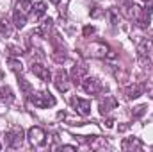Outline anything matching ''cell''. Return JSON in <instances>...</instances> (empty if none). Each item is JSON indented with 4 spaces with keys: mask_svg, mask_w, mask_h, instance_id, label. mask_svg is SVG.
<instances>
[{
    "mask_svg": "<svg viewBox=\"0 0 153 152\" xmlns=\"http://www.w3.org/2000/svg\"><path fill=\"white\" fill-rule=\"evenodd\" d=\"M29 100H30L36 108H41V109H45V108H53V106L57 104L55 97H53L50 91H36V93H30V95H29Z\"/></svg>",
    "mask_w": 153,
    "mask_h": 152,
    "instance_id": "1",
    "label": "cell"
},
{
    "mask_svg": "<svg viewBox=\"0 0 153 152\" xmlns=\"http://www.w3.org/2000/svg\"><path fill=\"white\" fill-rule=\"evenodd\" d=\"M23 143V129L14 125L5 132V147L9 149H20Z\"/></svg>",
    "mask_w": 153,
    "mask_h": 152,
    "instance_id": "2",
    "label": "cell"
},
{
    "mask_svg": "<svg viewBox=\"0 0 153 152\" xmlns=\"http://www.w3.org/2000/svg\"><path fill=\"white\" fill-rule=\"evenodd\" d=\"M27 138H29V141H30L32 147H43L46 143V132L41 127H38V125H34V127L29 129Z\"/></svg>",
    "mask_w": 153,
    "mask_h": 152,
    "instance_id": "3",
    "label": "cell"
},
{
    "mask_svg": "<svg viewBox=\"0 0 153 152\" xmlns=\"http://www.w3.org/2000/svg\"><path fill=\"white\" fill-rule=\"evenodd\" d=\"M89 54L93 56V57H114V52L105 45V43H102V41H98V43H93L91 47H89Z\"/></svg>",
    "mask_w": 153,
    "mask_h": 152,
    "instance_id": "4",
    "label": "cell"
},
{
    "mask_svg": "<svg viewBox=\"0 0 153 152\" xmlns=\"http://www.w3.org/2000/svg\"><path fill=\"white\" fill-rule=\"evenodd\" d=\"M82 90L85 91V93H89V95H98L103 88H102V82L96 79V77H84V81H82Z\"/></svg>",
    "mask_w": 153,
    "mask_h": 152,
    "instance_id": "5",
    "label": "cell"
},
{
    "mask_svg": "<svg viewBox=\"0 0 153 152\" xmlns=\"http://www.w3.org/2000/svg\"><path fill=\"white\" fill-rule=\"evenodd\" d=\"M135 22H137V25L141 27V29H146L148 25H150V22H152V5L148 4L146 7H141V11L137 13V16H135Z\"/></svg>",
    "mask_w": 153,
    "mask_h": 152,
    "instance_id": "6",
    "label": "cell"
},
{
    "mask_svg": "<svg viewBox=\"0 0 153 152\" xmlns=\"http://www.w3.org/2000/svg\"><path fill=\"white\" fill-rule=\"evenodd\" d=\"M71 106H73V109H75L76 113L82 114V116H87V114L91 113V102L85 100V99H80V97L71 99Z\"/></svg>",
    "mask_w": 153,
    "mask_h": 152,
    "instance_id": "7",
    "label": "cell"
},
{
    "mask_svg": "<svg viewBox=\"0 0 153 152\" xmlns=\"http://www.w3.org/2000/svg\"><path fill=\"white\" fill-rule=\"evenodd\" d=\"M30 72L38 77L39 81H45V82H48V81L52 79L48 66H45V65H41V63H32V68H30Z\"/></svg>",
    "mask_w": 153,
    "mask_h": 152,
    "instance_id": "8",
    "label": "cell"
},
{
    "mask_svg": "<svg viewBox=\"0 0 153 152\" xmlns=\"http://www.w3.org/2000/svg\"><path fill=\"white\" fill-rule=\"evenodd\" d=\"M53 82H55V88L59 91H68L70 90V79H68V74L64 70H57Z\"/></svg>",
    "mask_w": 153,
    "mask_h": 152,
    "instance_id": "9",
    "label": "cell"
},
{
    "mask_svg": "<svg viewBox=\"0 0 153 152\" xmlns=\"http://www.w3.org/2000/svg\"><path fill=\"white\" fill-rule=\"evenodd\" d=\"M84 77H87V66L84 63H76L75 66L71 68V81L75 84H82Z\"/></svg>",
    "mask_w": 153,
    "mask_h": 152,
    "instance_id": "10",
    "label": "cell"
},
{
    "mask_svg": "<svg viewBox=\"0 0 153 152\" xmlns=\"http://www.w3.org/2000/svg\"><path fill=\"white\" fill-rule=\"evenodd\" d=\"M121 149L125 152H134V150H143L144 145L139 138H125L121 143Z\"/></svg>",
    "mask_w": 153,
    "mask_h": 152,
    "instance_id": "11",
    "label": "cell"
},
{
    "mask_svg": "<svg viewBox=\"0 0 153 152\" xmlns=\"http://www.w3.org/2000/svg\"><path fill=\"white\" fill-rule=\"evenodd\" d=\"M87 140V145L93 149V150H105V149H109V145H107V141L103 140V138H100V136H85Z\"/></svg>",
    "mask_w": 153,
    "mask_h": 152,
    "instance_id": "12",
    "label": "cell"
},
{
    "mask_svg": "<svg viewBox=\"0 0 153 152\" xmlns=\"http://www.w3.org/2000/svg\"><path fill=\"white\" fill-rule=\"evenodd\" d=\"M116 106H117V100H116L114 97L107 95V97H105L103 100H100V113H102V114L111 113V111L114 109Z\"/></svg>",
    "mask_w": 153,
    "mask_h": 152,
    "instance_id": "13",
    "label": "cell"
},
{
    "mask_svg": "<svg viewBox=\"0 0 153 152\" xmlns=\"http://www.w3.org/2000/svg\"><path fill=\"white\" fill-rule=\"evenodd\" d=\"M143 95V86L141 84H128L125 88V97L128 100H134V99H139Z\"/></svg>",
    "mask_w": 153,
    "mask_h": 152,
    "instance_id": "14",
    "label": "cell"
},
{
    "mask_svg": "<svg viewBox=\"0 0 153 152\" xmlns=\"http://www.w3.org/2000/svg\"><path fill=\"white\" fill-rule=\"evenodd\" d=\"M13 23H14V27H16V29H23V27H25V23H27V14H25V13H22L20 9H16V11L13 13Z\"/></svg>",
    "mask_w": 153,
    "mask_h": 152,
    "instance_id": "15",
    "label": "cell"
},
{
    "mask_svg": "<svg viewBox=\"0 0 153 152\" xmlns=\"http://www.w3.org/2000/svg\"><path fill=\"white\" fill-rule=\"evenodd\" d=\"M0 100L2 102H7L11 104L14 100V95H13V90L9 86H0Z\"/></svg>",
    "mask_w": 153,
    "mask_h": 152,
    "instance_id": "16",
    "label": "cell"
},
{
    "mask_svg": "<svg viewBox=\"0 0 153 152\" xmlns=\"http://www.w3.org/2000/svg\"><path fill=\"white\" fill-rule=\"evenodd\" d=\"M45 13H46V4L45 2H36L32 5V16H34V20H39Z\"/></svg>",
    "mask_w": 153,
    "mask_h": 152,
    "instance_id": "17",
    "label": "cell"
},
{
    "mask_svg": "<svg viewBox=\"0 0 153 152\" xmlns=\"http://www.w3.org/2000/svg\"><path fill=\"white\" fill-rule=\"evenodd\" d=\"M18 84H20V90H22V93H23L25 97H29V95L32 93V86H30V82H29L27 79H23L22 74L18 75Z\"/></svg>",
    "mask_w": 153,
    "mask_h": 152,
    "instance_id": "18",
    "label": "cell"
},
{
    "mask_svg": "<svg viewBox=\"0 0 153 152\" xmlns=\"http://www.w3.org/2000/svg\"><path fill=\"white\" fill-rule=\"evenodd\" d=\"M16 9H20L22 13L29 14V13L32 11V0H18V4H16Z\"/></svg>",
    "mask_w": 153,
    "mask_h": 152,
    "instance_id": "19",
    "label": "cell"
},
{
    "mask_svg": "<svg viewBox=\"0 0 153 152\" xmlns=\"http://www.w3.org/2000/svg\"><path fill=\"white\" fill-rule=\"evenodd\" d=\"M7 65H9V68H11V70H13L14 74H18V75H20V74L23 72V65H22V63H20L18 59H14V57H11V59L7 61Z\"/></svg>",
    "mask_w": 153,
    "mask_h": 152,
    "instance_id": "20",
    "label": "cell"
},
{
    "mask_svg": "<svg viewBox=\"0 0 153 152\" xmlns=\"http://www.w3.org/2000/svg\"><path fill=\"white\" fill-rule=\"evenodd\" d=\"M52 59L55 61V63H64L66 61V54H64V50H55V52H52Z\"/></svg>",
    "mask_w": 153,
    "mask_h": 152,
    "instance_id": "21",
    "label": "cell"
},
{
    "mask_svg": "<svg viewBox=\"0 0 153 152\" xmlns=\"http://www.w3.org/2000/svg\"><path fill=\"white\" fill-rule=\"evenodd\" d=\"M0 34H4V36H9L11 34V25H9V22L5 18L0 20Z\"/></svg>",
    "mask_w": 153,
    "mask_h": 152,
    "instance_id": "22",
    "label": "cell"
},
{
    "mask_svg": "<svg viewBox=\"0 0 153 152\" xmlns=\"http://www.w3.org/2000/svg\"><path fill=\"white\" fill-rule=\"evenodd\" d=\"M146 109H148V106H144V104H143V106H137V108L132 109V116H134V118H141L143 114L146 113Z\"/></svg>",
    "mask_w": 153,
    "mask_h": 152,
    "instance_id": "23",
    "label": "cell"
},
{
    "mask_svg": "<svg viewBox=\"0 0 153 152\" xmlns=\"http://www.w3.org/2000/svg\"><path fill=\"white\" fill-rule=\"evenodd\" d=\"M7 50L11 52V56H22L23 52H22V48H18V47H14V45H9L7 47Z\"/></svg>",
    "mask_w": 153,
    "mask_h": 152,
    "instance_id": "24",
    "label": "cell"
},
{
    "mask_svg": "<svg viewBox=\"0 0 153 152\" xmlns=\"http://www.w3.org/2000/svg\"><path fill=\"white\" fill-rule=\"evenodd\" d=\"M94 31H96V29H94L93 25H87V27H84V36L87 38V36H91V34H94Z\"/></svg>",
    "mask_w": 153,
    "mask_h": 152,
    "instance_id": "25",
    "label": "cell"
},
{
    "mask_svg": "<svg viewBox=\"0 0 153 152\" xmlns=\"http://www.w3.org/2000/svg\"><path fill=\"white\" fill-rule=\"evenodd\" d=\"M61 150H76L75 145H61Z\"/></svg>",
    "mask_w": 153,
    "mask_h": 152,
    "instance_id": "26",
    "label": "cell"
},
{
    "mask_svg": "<svg viewBox=\"0 0 153 152\" xmlns=\"http://www.w3.org/2000/svg\"><path fill=\"white\" fill-rule=\"evenodd\" d=\"M112 125H114V120H112V118H109V120L105 122V127H107V129H111Z\"/></svg>",
    "mask_w": 153,
    "mask_h": 152,
    "instance_id": "27",
    "label": "cell"
},
{
    "mask_svg": "<svg viewBox=\"0 0 153 152\" xmlns=\"http://www.w3.org/2000/svg\"><path fill=\"white\" fill-rule=\"evenodd\" d=\"M143 2H146V4H150V5L153 4V0H143Z\"/></svg>",
    "mask_w": 153,
    "mask_h": 152,
    "instance_id": "28",
    "label": "cell"
},
{
    "mask_svg": "<svg viewBox=\"0 0 153 152\" xmlns=\"http://www.w3.org/2000/svg\"><path fill=\"white\" fill-rule=\"evenodd\" d=\"M50 2H52V4H59L61 0H50Z\"/></svg>",
    "mask_w": 153,
    "mask_h": 152,
    "instance_id": "29",
    "label": "cell"
},
{
    "mask_svg": "<svg viewBox=\"0 0 153 152\" xmlns=\"http://www.w3.org/2000/svg\"><path fill=\"white\" fill-rule=\"evenodd\" d=\"M0 149H2V143H0Z\"/></svg>",
    "mask_w": 153,
    "mask_h": 152,
    "instance_id": "30",
    "label": "cell"
}]
</instances>
